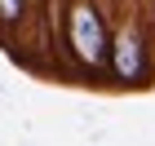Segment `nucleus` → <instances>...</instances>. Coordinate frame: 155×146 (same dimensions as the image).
<instances>
[{"label": "nucleus", "mask_w": 155, "mask_h": 146, "mask_svg": "<svg viewBox=\"0 0 155 146\" xmlns=\"http://www.w3.org/2000/svg\"><path fill=\"white\" fill-rule=\"evenodd\" d=\"M62 44L80 62L84 71H97L107 67V53H111V31H107V18L93 0H67V18H62Z\"/></svg>", "instance_id": "1"}, {"label": "nucleus", "mask_w": 155, "mask_h": 146, "mask_svg": "<svg viewBox=\"0 0 155 146\" xmlns=\"http://www.w3.org/2000/svg\"><path fill=\"white\" fill-rule=\"evenodd\" d=\"M107 67L120 75V80H124V84H137V80H146V71H151V44H146V36H142L133 22H124V31L111 40Z\"/></svg>", "instance_id": "2"}, {"label": "nucleus", "mask_w": 155, "mask_h": 146, "mask_svg": "<svg viewBox=\"0 0 155 146\" xmlns=\"http://www.w3.org/2000/svg\"><path fill=\"white\" fill-rule=\"evenodd\" d=\"M27 18V0H0V27H18Z\"/></svg>", "instance_id": "3"}]
</instances>
